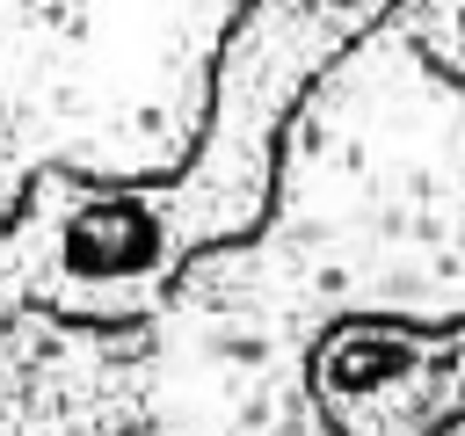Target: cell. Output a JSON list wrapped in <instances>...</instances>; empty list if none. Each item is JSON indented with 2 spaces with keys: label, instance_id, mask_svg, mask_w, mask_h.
Listing matches in <instances>:
<instances>
[{
  "label": "cell",
  "instance_id": "6da1fadb",
  "mask_svg": "<svg viewBox=\"0 0 465 436\" xmlns=\"http://www.w3.org/2000/svg\"><path fill=\"white\" fill-rule=\"evenodd\" d=\"M400 0H247L211 58V116L182 174L131 182L145 233L182 283L196 254L240 247L276 203V167L305 94L392 15Z\"/></svg>",
  "mask_w": 465,
  "mask_h": 436
},
{
  "label": "cell",
  "instance_id": "7a4b0ae2",
  "mask_svg": "<svg viewBox=\"0 0 465 436\" xmlns=\"http://www.w3.org/2000/svg\"><path fill=\"white\" fill-rule=\"evenodd\" d=\"M305 392L334 436H443L465 421V320H334Z\"/></svg>",
  "mask_w": 465,
  "mask_h": 436
},
{
  "label": "cell",
  "instance_id": "3957f363",
  "mask_svg": "<svg viewBox=\"0 0 465 436\" xmlns=\"http://www.w3.org/2000/svg\"><path fill=\"white\" fill-rule=\"evenodd\" d=\"M414 44H421V58H429L443 80L465 87V0H429V7L414 15Z\"/></svg>",
  "mask_w": 465,
  "mask_h": 436
}]
</instances>
